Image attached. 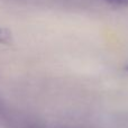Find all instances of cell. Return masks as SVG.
Here are the masks:
<instances>
[{
  "label": "cell",
  "instance_id": "obj_2",
  "mask_svg": "<svg viewBox=\"0 0 128 128\" xmlns=\"http://www.w3.org/2000/svg\"><path fill=\"white\" fill-rule=\"evenodd\" d=\"M106 4L115 8H125L128 7V0H104Z\"/></svg>",
  "mask_w": 128,
  "mask_h": 128
},
{
  "label": "cell",
  "instance_id": "obj_3",
  "mask_svg": "<svg viewBox=\"0 0 128 128\" xmlns=\"http://www.w3.org/2000/svg\"><path fill=\"white\" fill-rule=\"evenodd\" d=\"M126 70H128V65H127V66H126Z\"/></svg>",
  "mask_w": 128,
  "mask_h": 128
},
{
  "label": "cell",
  "instance_id": "obj_1",
  "mask_svg": "<svg viewBox=\"0 0 128 128\" xmlns=\"http://www.w3.org/2000/svg\"><path fill=\"white\" fill-rule=\"evenodd\" d=\"M11 40V35L8 29L0 27V44H8Z\"/></svg>",
  "mask_w": 128,
  "mask_h": 128
}]
</instances>
